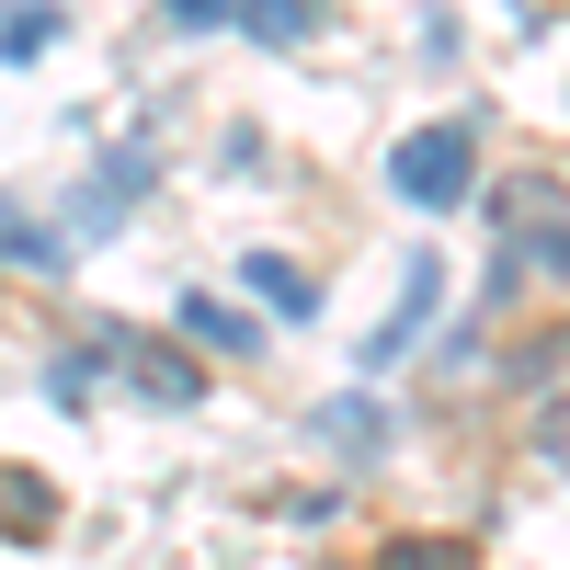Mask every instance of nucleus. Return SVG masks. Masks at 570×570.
Wrapping results in <instances>:
<instances>
[{
	"mask_svg": "<svg viewBox=\"0 0 570 570\" xmlns=\"http://www.w3.org/2000/svg\"><path fill=\"white\" fill-rule=\"evenodd\" d=\"M91 376H115V389H137V400H160V411H195L206 400V365L195 354H171V343H149V331H91L80 354H58V376H46V389L58 400H91Z\"/></svg>",
	"mask_w": 570,
	"mask_h": 570,
	"instance_id": "1",
	"label": "nucleus"
},
{
	"mask_svg": "<svg viewBox=\"0 0 570 570\" xmlns=\"http://www.w3.org/2000/svg\"><path fill=\"white\" fill-rule=\"evenodd\" d=\"M491 228H502V274H548V285H570V206H559V183L513 171L502 195H491Z\"/></svg>",
	"mask_w": 570,
	"mask_h": 570,
	"instance_id": "2",
	"label": "nucleus"
},
{
	"mask_svg": "<svg viewBox=\"0 0 570 570\" xmlns=\"http://www.w3.org/2000/svg\"><path fill=\"white\" fill-rule=\"evenodd\" d=\"M389 183H400V206L445 217V206H468V183H480V137H468V126H422V137H400Z\"/></svg>",
	"mask_w": 570,
	"mask_h": 570,
	"instance_id": "3",
	"label": "nucleus"
},
{
	"mask_svg": "<svg viewBox=\"0 0 570 570\" xmlns=\"http://www.w3.org/2000/svg\"><path fill=\"white\" fill-rule=\"evenodd\" d=\"M434 308H445V263H434V252H411V285H400V308L365 331V354H354V365H365V376H389V365L422 343V320H434Z\"/></svg>",
	"mask_w": 570,
	"mask_h": 570,
	"instance_id": "4",
	"label": "nucleus"
},
{
	"mask_svg": "<svg viewBox=\"0 0 570 570\" xmlns=\"http://www.w3.org/2000/svg\"><path fill=\"white\" fill-rule=\"evenodd\" d=\"M183 331H195L206 354H263V320H252V308H228L217 285H195V297H183Z\"/></svg>",
	"mask_w": 570,
	"mask_h": 570,
	"instance_id": "5",
	"label": "nucleus"
},
{
	"mask_svg": "<svg viewBox=\"0 0 570 570\" xmlns=\"http://www.w3.org/2000/svg\"><path fill=\"white\" fill-rule=\"evenodd\" d=\"M137 195H149V149H115V160H104V183H91V195L69 206V228H115Z\"/></svg>",
	"mask_w": 570,
	"mask_h": 570,
	"instance_id": "6",
	"label": "nucleus"
},
{
	"mask_svg": "<svg viewBox=\"0 0 570 570\" xmlns=\"http://www.w3.org/2000/svg\"><path fill=\"white\" fill-rule=\"evenodd\" d=\"M0 537L35 548V537H58V491L35 480V468H0Z\"/></svg>",
	"mask_w": 570,
	"mask_h": 570,
	"instance_id": "7",
	"label": "nucleus"
},
{
	"mask_svg": "<svg viewBox=\"0 0 570 570\" xmlns=\"http://www.w3.org/2000/svg\"><path fill=\"white\" fill-rule=\"evenodd\" d=\"M240 274H252V297H263V308H274V320H320V285H308V274H297V263H285V252H252V263H240Z\"/></svg>",
	"mask_w": 570,
	"mask_h": 570,
	"instance_id": "8",
	"label": "nucleus"
},
{
	"mask_svg": "<svg viewBox=\"0 0 570 570\" xmlns=\"http://www.w3.org/2000/svg\"><path fill=\"white\" fill-rule=\"evenodd\" d=\"M0 263H23V274H69V228H35L23 206H0Z\"/></svg>",
	"mask_w": 570,
	"mask_h": 570,
	"instance_id": "9",
	"label": "nucleus"
},
{
	"mask_svg": "<svg viewBox=\"0 0 570 570\" xmlns=\"http://www.w3.org/2000/svg\"><path fill=\"white\" fill-rule=\"evenodd\" d=\"M320 445H331V456H354V468H365L376 445H389V411H376V400H331V411H320Z\"/></svg>",
	"mask_w": 570,
	"mask_h": 570,
	"instance_id": "10",
	"label": "nucleus"
},
{
	"mask_svg": "<svg viewBox=\"0 0 570 570\" xmlns=\"http://www.w3.org/2000/svg\"><path fill=\"white\" fill-rule=\"evenodd\" d=\"M240 23H252L263 46H308V35H320V0H240Z\"/></svg>",
	"mask_w": 570,
	"mask_h": 570,
	"instance_id": "11",
	"label": "nucleus"
},
{
	"mask_svg": "<svg viewBox=\"0 0 570 570\" xmlns=\"http://www.w3.org/2000/svg\"><path fill=\"white\" fill-rule=\"evenodd\" d=\"M58 46V0H12L0 12V58H46Z\"/></svg>",
	"mask_w": 570,
	"mask_h": 570,
	"instance_id": "12",
	"label": "nucleus"
},
{
	"mask_svg": "<svg viewBox=\"0 0 570 570\" xmlns=\"http://www.w3.org/2000/svg\"><path fill=\"white\" fill-rule=\"evenodd\" d=\"M376 570H480V548H468V537H400Z\"/></svg>",
	"mask_w": 570,
	"mask_h": 570,
	"instance_id": "13",
	"label": "nucleus"
},
{
	"mask_svg": "<svg viewBox=\"0 0 570 570\" xmlns=\"http://www.w3.org/2000/svg\"><path fill=\"white\" fill-rule=\"evenodd\" d=\"M228 12H240V0H171V23H195V35H206V23H228Z\"/></svg>",
	"mask_w": 570,
	"mask_h": 570,
	"instance_id": "14",
	"label": "nucleus"
}]
</instances>
